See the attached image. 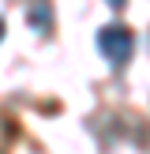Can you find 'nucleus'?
<instances>
[{
	"mask_svg": "<svg viewBox=\"0 0 150 154\" xmlns=\"http://www.w3.org/2000/svg\"><path fill=\"white\" fill-rule=\"evenodd\" d=\"M98 42H101V49L109 53L112 60H120V57L128 53V45H131V38H128V30H101Z\"/></svg>",
	"mask_w": 150,
	"mask_h": 154,
	"instance_id": "1",
	"label": "nucleus"
}]
</instances>
